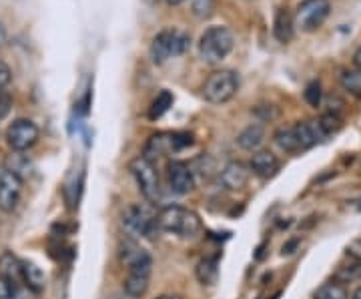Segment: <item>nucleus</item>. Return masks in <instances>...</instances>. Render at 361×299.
Listing matches in <instances>:
<instances>
[{
	"instance_id": "f257e3e1",
	"label": "nucleus",
	"mask_w": 361,
	"mask_h": 299,
	"mask_svg": "<svg viewBox=\"0 0 361 299\" xmlns=\"http://www.w3.org/2000/svg\"><path fill=\"white\" fill-rule=\"evenodd\" d=\"M159 229L179 235L183 239H195L201 233L203 225H201L199 215L193 211L179 207V205H167L159 211Z\"/></svg>"
},
{
	"instance_id": "f03ea898",
	"label": "nucleus",
	"mask_w": 361,
	"mask_h": 299,
	"mask_svg": "<svg viewBox=\"0 0 361 299\" xmlns=\"http://www.w3.org/2000/svg\"><path fill=\"white\" fill-rule=\"evenodd\" d=\"M233 35L227 26H209L199 39V56L207 65H219L233 51Z\"/></svg>"
},
{
	"instance_id": "7ed1b4c3",
	"label": "nucleus",
	"mask_w": 361,
	"mask_h": 299,
	"mask_svg": "<svg viewBox=\"0 0 361 299\" xmlns=\"http://www.w3.org/2000/svg\"><path fill=\"white\" fill-rule=\"evenodd\" d=\"M239 87H241L239 75L231 68H221V71H215L209 75V78L205 80V87H203V97L209 103L223 104L231 101L233 97L239 92Z\"/></svg>"
},
{
	"instance_id": "20e7f679",
	"label": "nucleus",
	"mask_w": 361,
	"mask_h": 299,
	"mask_svg": "<svg viewBox=\"0 0 361 299\" xmlns=\"http://www.w3.org/2000/svg\"><path fill=\"white\" fill-rule=\"evenodd\" d=\"M123 223L129 229V233L153 239L159 229V213L153 209V203H130L125 209Z\"/></svg>"
},
{
	"instance_id": "39448f33",
	"label": "nucleus",
	"mask_w": 361,
	"mask_h": 299,
	"mask_svg": "<svg viewBox=\"0 0 361 299\" xmlns=\"http://www.w3.org/2000/svg\"><path fill=\"white\" fill-rule=\"evenodd\" d=\"M129 171L130 175L135 177L142 197L149 203H157L161 199V179H159V171H157L155 163L145 155H141L130 161Z\"/></svg>"
},
{
	"instance_id": "423d86ee",
	"label": "nucleus",
	"mask_w": 361,
	"mask_h": 299,
	"mask_svg": "<svg viewBox=\"0 0 361 299\" xmlns=\"http://www.w3.org/2000/svg\"><path fill=\"white\" fill-rule=\"evenodd\" d=\"M189 37L179 30H161L151 42V59L155 65L167 63L171 56H177L189 49Z\"/></svg>"
},
{
	"instance_id": "0eeeda50",
	"label": "nucleus",
	"mask_w": 361,
	"mask_h": 299,
	"mask_svg": "<svg viewBox=\"0 0 361 299\" xmlns=\"http://www.w3.org/2000/svg\"><path fill=\"white\" fill-rule=\"evenodd\" d=\"M331 11L329 0H303L295 11V26L303 32H315L322 28Z\"/></svg>"
},
{
	"instance_id": "6e6552de",
	"label": "nucleus",
	"mask_w": 361,
	"mask_h": 299,
	"mask_svg": "<svg viewBox=\"0 0 361 299\" xmlns=\"http://www.w3.org/2000/svg\"><path fill=\"white\" fill-rule=\"evenodd\" d=\"M37 141H39V127L30 118H16L6 129V143L16 153L28 151Z\"/></svg>"
},
{
	"instance_id": "1a4fd4ad",
	"label": "nucleus",
	"mask_w": 361,
	"mask_h": 299,
	"mask_svg": "<svg viewBox=\"0 0 361 299\" xmlns=\"http://www.w3.org/2000/svg\"><path fill=\"white\" fill-rule=\"evenodd\" d=\"M193 145V137L191 135H167V133H161V135H153L149 139V143L145 147V157L151 159L155 163V159L161 155H165L169 151H180L185 147Z\"/></svg>"
},
{
	"instance_id": "9d476101",
	"label": "nucleus",
	"mask_w": 361,
	"mask_h": 299,
	"mask_svg": "<svg viewBox=\"0 0 361 299\" xmlns=\"http://www.w3.org/2000/svg\"><path fill=\"white\" fill-rule=\"evenodd\" d=\"M167 181L173 193L189 195L195 189V173L185 161H171L167 165Z\"/></svg>"
},
{
	"instance_id": "9b49d317",
	"label": "nucleus",
	"mask_w": 361,
	"mask_h": 299,
	"mask_svg": "<svg viewBox=\"0 0 361 299\" xmlns=\"http://www.w3.org/2000/svg\"><path fill=\"white\" fill-rule=\"evenodd\" d=\"M20 195H23V179L16 177L13 171H2V175H0V209L4 213H13L20 203Z\"/></svg>"
},
{
	"instance_id": "f8f14e48",
	"label": "nucleus",
	"mask_w": 361,
	"mask_h": 299,
	"mask_svg": "<svg viewBox=\"0 0 361 299\" xmlns=\"http://www.w3.org/2000/svg\"><path fill=\"white\" fill-rule=\"evenodd\" d=\"M129 275L125 279V293L133 299L142 298L149 289V283H151V271H153V260L145 261L137 267H130L127 269Z\"/></svg>"
},
{
	"instance_id": "ddd939ff",
	"label": "nucleus",
	"mask_w": 361,
	"mask_h": 299,
	"mask_svg": "<svg viewBox=\"0 0 361 299\" xmlns=\"http://www.w3.org/2000/svg\"><path fill=\"white\" fill-rule=\"evenodd\" d=\"M249 177H251V169L243 161H229L219 171V181L227 191H241L249 183Z\"/></svg>"
},
{
	"instance_id": "4468645a",
	"label": "nucleus",
	"mask_w": 361,
	"mask_h": 299,
	"mask_svg": "<svg viewBox=\"0 0 361 299\" xmlns=\"http://www.w3.org/2000/svg\"><path fill=\"white\" fill-rule=\"evenodd\" d=\"M279 167H281V163H279L277 155H273L267 149L255 151L253 157H251V161H249V169H251V173L261 177V179H269V177H273V175L279 171Z\"/></svg>"
},
{
	"instance_id": "2eb2a0df",
	"label": "nucleus",
	"mask_w": 361,
	"mask_h": 299,
	"mask_svg": "<svg viewBox=\"0 0 361 299\" xmlns=\"http://www.w3.org/2000/svg\"><path fill=\"white\" fill-rule=\"evenodd\" d=\"M295 129L297 143H299V151H307L311 147H315L317 143H322L325 139L322 127L317 121H299L293 125Z\"/></svg>"
},
{
	"instance_id": "dca6fc26",
	"label": "nucleus",
	"mask_w": 361,
	"mask_h": 299,
	"mask_svg": "<svg viewBox=\"0 0 361 299\" xmlns=\"http://www.w3.org/2000/svg\"><path fill=\"white\" fill-rule=\"evenodd\" d=\"M118 257H121V263L130 269V267H137V265H141L145 261L151 260V255L145 251V249L137 243V241H133V239H127V241H123V245H121V251H118Z\"/></svg>"
},
{
	"instance_id": "f3484780",
	"label": "nucleus",
	"mask_w": 361,
	"mask_h": 299,
	"mask_svg": "<svg viewBox=\"0 0 361 299\" xmlns=\"http://www.w3.org/2000/svg\"><path fill=\"white\" fill-rule=\"evenodd\" d=\"M293 32H295V20L291 18V14L285 8H277L275 18H273V37L287 44L293 39Z\"/></svg>"
},
{
	"instance_id": "a211bd4d",
	"label": "nucleus",
	"mask_w": 361,
	"mask_h": 299,
	"mask_svg": "<svg viewBox=\"0 0 361 299\" xmlns=\"http://www.w3.org/2000/svg\"><path fill=\"white\" fill-rule=\"evenodd\" d=\"M263 141H265V129H263V125H257V123L249 125L237 135V145L243 151H257Z\"/></svg>"
},
{
	"instance_id": "6ab92c4d",
	"label": "nucleus",
	"mask_w": 361,
	"mask_h": 299,
	"mask_svg": "<svg viewBox=\"0 0 361 299\" xmlns=\"http://www.w3.org/2000/svg\"><path fill=\"white\" fill-rule=\"evenodd\" d=\"M195 275H197L201 286H213L217 281V277H219V261H217V257H205V260L199 261Z\"/></svg>"
},
{
	"instance_id": "aec40b11",
	"label": "nucleus",
	"mask_w": 361,
	"mask_h": 299,
	"mask_svg": "<svg viewBox=\"0 0 361 299\" xmlns=\"http://www.w3.org/2000/svg\"><path fill=\"white\" fill-rule=\"evenodd\" d=\"M23 283H25L30 291L40 293L44 286H47V277L40 271V267H37L35 263H23Z\"/></svg>"
},
{
	"instance_id": "412c9836",
	"label": "nucleus",
	"mask_w": 361,
	"mask_h": 299,
	"mask_svg": "<svg viewBox=\"0 0 361 299\" xmlns=\"http://www.w3.org/2000/svg\"><path fill=\"white\" fill-rule=\"evenodd\" d=\"M0 275L11 279L14 283L23 281V261L14 257L13 253H4L0 257Z\"/></svg>"
},
{
	"instance_id": "4be33fe9",
	"label": "nucleus",
	"mask_w": 361,
	"mask_h": 299,
	"mask_svg": "<svg viewBox=\"0 0 361 299\" xmlns=\"http://www.w3.org/2000/svg\"><path fill=\"white\" fill-rule=\"evenodd\" d=\"M273 141L283 153H299V143H297L295 129L293 127H281V129L275 130Z\"/></svg>"
},
{
	"instance_id": "5701e85b",
	"label": "nucleus",
	"mask_w": 361,
	"mask_h": 299,
	"mask_svg": "<svg viewBox=\"0 0 361 299\" xmlns=\"http://www.w3.org/2000/svg\"><path fill=\"white\" fill-rule=\"evenodd\" d=\"M313 299H348V289L339 281H327L313 293Z\"/></svg>"
},
{
	"instance_id": "b1692460",
	"label": "nucleus",
	"mask_w": 361,
	"mask_h": 299,
	"mask_svg": "<svg viewBox=\"0 0 361 299\" xmlns=\"http://www.w3.org/2000/svg\"><path fill=\"white\" fill-rule=\"evenodd\" d=\"M341 87L343 91H348L351 97L355 99H361V68H349V71H343L341 75Z\"/></svg>"
},
{
	"instance_id": "393cba45",
	"label": "nucleus",
	"mask_w": 361,
	"mask_h": 299,
	"mask_svg": "<svg viewBox=\"0 0 361 299\" xmlns=\"http://www.w3.org/2000/svg\"><path fill=\"white\" fill-rule=\"evenodd\" d=\"M173 101H175V99H173V94L169 91L159 92L155 97V101L149 106V118H151V121H157V118L163 117L169 109L173 106Z\"/></svg>"
},
{
	"instance_id": "a878e982",
	"label": "nucleus",
	"mask_w": 361,
	"mask_h": 299,
	"mask_svg": "<svg viewBox=\"0 0 361 299\" xmlns=\"http://www.w3.org/2000/svg\"><path fill=\"white\" fill-rule=\"evenodd\" d=\"M317 123H319V127H322L325 137L334 135V133H337V130L343 127V118L339 117L336 111H327L325 115H322V117L317 118Z\"/></svg>"
},
{
	"instance_id": "bb28decb",
	"label": "nucleus",
	"mask_w": 361,
	"mask_h": 299,
	"mask_svg": "<svg viewBox=\"0 0 361 299\" xmlns=\"http://www.w3.org/2000/svg\"><path fill=\"white\" fill-rule=\"evenodd\" d=\"M361 275V261L353 260L349 265H341L336 271V281L345 283V281H353Z\"/></svg>"
},
{
	"instance_id": "cd10ccee",
	"label": "nucleus",
	"mask_w": 361,
	"mask_h": 299,
	"mask_svg": "<svg viewBox=\"0 0 361 299\" xmlns=\"http://www.w3.org/2000/svg\"><path fill=\"white\" fill-rule=\"evenodd\" d=\"M8 171H13L16 177H20V179H25L26 177V171L30 173V163H28V159L23 157V153H16L14 151V155L11 157V161H8Z\"/></svg>"
},
{
	"instance_id": "c85d7f7f",
	"label": "nucleus",
	"mask_w": 361,
	"mask_h": 299,
	"mask_svg": "<svg viewBox=\"0 0 361 299\" xmlns=\"http://www.w3.org/2000/svg\"><path fill=\"white\" fill-rule=\"evenodd\" d=\"M303 97H305V101L313 109H317L323 101V91H322V83L319 80H311L310 85L305 87V92H303Z\"/></svg>"
},
{
	"instance_id": "c756f323",
	"label": "nucleus",
	"mask_w": 361,
	"mask_h": 299,
	"mask_svg": "<svg viewBox=\"0 0 361 299\" xmlns=\"http://www.w3.org/2000/svg\"><path fill=\"white\" fill-rule=\"evenodd\" d=\"M215 11V0H191V13L197 18H209Z\"/></svg>"
},
{
	"instance_id": "7c9ffc66",
	"label": "nucleus",
	"mask_w": 361,
	"mask_h": 299,
	"mask_svg": "<svg viewBox=\"0 0 361 299\" xmlns=\"http://www.w3.org/2000/svg\"><path fill=\"white\" fill-rule=\"evenodd\" d=\"M16 298H18V293H16V283L0 275V299H16Z\"/></svg>"
},
{
	"instance_id": "2f4dec72",
	"label": "nucleus",
	"mask_w": 361,
	"mask_h": 299,
	"mask_svg": "<svg viewBox=\"0 0 361 299\" xmlns=\"http://www.w3.org/2000/svg\"><path fill=\"white\" fill-rule=\"evenodd\" d=\"M11 109H13V99H11V94L4 91V89H0V118L8 117Z\"/></svg>"
},
{
	"instance_id": "473e14b6",
	"label": "nucleus",
	"mask_w": 361,
	"mask_h": 299,
	"mask_svg": "<svg viewBox=\"0 0 361 299\" xmlns=\"http://www.w3.org/2000/svg\"><path fill=\"white\" fill-rule=\"evenodd\" d=\"M11 78H13V73H11L8 65L0 61V89H4L11 83Z\"/></svg>"
},
{
	"instance_id": "72a5a7b5",
	"label": "nucleus",
	"mask_w": 361,
	"mask_h": 299,
	"mask_svg": "<svg viewBox=\"0 0 361 299\" xmlns=\"http://www.w3.org/2000/svg\"><path fill=\"white\" fill-rule=\"evenodd\" d=\"M353 66H355V68H361V47L353 52Z\"/></svg>"
},
{
	"instance_id": "f704fd0d",
	"label": "nucleus",
	"mask_w": 361,
	"mask_h": 299,
	"mask_svg": "<svg viewBox=\"0 0 361 299\" xmlns=\"http://www.w3.org/2000/svg\"><path fill=\"white\" fill-rule=\"evenodd\" d=\"M4 42H6V28L0 23V47H4Z\"/></svg>"
},
{
	"instance_id": "c9c22d12",
	"label": "nucleus",
	"mask_w": 361,
	"mask_h": 299,
	"mask_svg": "<svg viewBox=\"0 0 361 299\" xmlns=\"http://www.w3.org/2000/svg\"><path fill=\"white\" fill-rule=\"evenodd\" d=\"M351 299H361V287H357V289L353 291V295H351Z\"/></svg>"
},
{
	"instance_id": "e433bc0d",
	"label": "nucleus",
	"mask_w": 361,
	"mask_h": 299,
	"mask_svg": "<svg viewBox=\"0 0 361 299\" xmlns=\"http://www.w3.org/2000/svg\"><path fill=\"white\" fill-rule=\"evenodd\" d=\"M167 2L171 4V6H179V4H183L185 0H167Z\"/></svg>"
},
{
	"instance_id": "4c0bfd02",
	"label": "nucleus",
	"mask_w": 361,
	"mask_h": 299,
	"mask_svg": "<svg viewBox=\"0 0 361 299\" xmlns=\"http://www.w3.org/2000/svg\"><path fill=\"white\" fill-rule=\"evenodd\" d=\"M157 299H180L179 295H159Z\"/></svg>"
},
{
	"instance_id": "58836bf2",
	"label": "nucleus",
	"mask_w": 361,
	"mask_h": 299,
	"mask_svg": "<svg viewBox=\"0 0 361 299\" xmlns=\"http://www.w3.org/2000/svg\"><path fill=\"white\" fill-rule=\"evenodd\" d=\"M2 171H4V169H2V165H0V175H2Z\"/></svg>"
}]
</instances>
